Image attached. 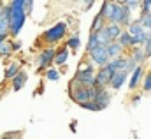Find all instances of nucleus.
Segmentation results:
<instances>
[{
    "label": "nucleus",
    "instance_id": "1",
    "mask_svg": "<svg viewBox=\"0 0 151 139\" xmlns=\"http://www.w3.org/2000/svg\"><path fill=\"white\" fill-rule=\"evenodd\" d=\"M69 95L70 99L74 101L76 104H84V102H90L93 101L95 97V88H88V86H83L79 81H76L72 77V81L69 83Z\"/></svg>",
    "mask_w": 151,
    "mask_h": 139
},
{
    "label": "nucleus",
    "instance_id": "2",
    "mask_svg": "<svg viewBox=\"0 0 151 139\" xmlns=\"http://www.w3.org/2000/svg\"><path fill=\"white\" fill-rule=\"evenodd\" d=\"M11 7V5H9ZM27 12L25 7H11V18H9V37H18L21 28L25 27Z\"/></svg>",
    "mask_w": 151,
    "mask_h": 139
},
{
    "label": "nucleus",
    "instance_id": "3",
    "mask_svg": "<svg viewBox=\"0 0 151 139\" xmlns=\"http://www.w3.org/2000/svg\"><path fill=\"white\" fill-rule=\"evenodd\" d=\"M74 79L79 81L83 86H88V88H95V67L88 62V64H81L79 69L76 70Z\"/></svg>",
    "mask_w": 151,
    "mask_h": 139
},
{
    "label": "nucleus",
    "instance_id": "4",
    "mask_svg": "<svg viewBox=\"0 0 151 139\" xmlns=\"http://www.w3.org/2000/svg\"><path fill=\"white\" fill-rule=\"evenodd\" d=\"M67 23L60 21V23H55L53 27H49L44 34H42V41L46 44H58L65 35H67Z\"/></svg>",
    "mask_w": 151,
    "mask_h": 139
},
{
    "label": "nucleus",
    "instance_id": "5",
    "mask_svg": "<svg viewBox=\"0 0 151 139\" xmlns=\"http://www.w3.org/2000/svg\"><path fill=\"white\" fill-rule=\"evenodd\" d=\"M88 60H90V64H91L93 67L97 65V67L100 69V67L107 65L111 58H109V53H107V48H106V46H97L93 51L88 53Z\"/></svg>",
    "mask_w": 151,
    "mask_h": 139
},
{
    "label": "nucleus",
    "instance_id": "6",
    "mask_svg": "<svg viewBox=\"0 0 151 139\" xmlns=\"http://www.w3.org/2000/svg\"><path fill=\"white\" fill-rule=\"evenodd\" d=\"M114 70L107 65L97 69V74H95V88H109V83H111V77H113Z\"/></svg>",
    "mask_w": 151,
    "mask_h": 139
},
{
    "label": "nucleus",
    "instance_id": "7",
    "mask_svg": "<svg viewBox=\"0 0 151 139\" xmlns=\"http://www.w3.org/2000/svg\"><path fill=\"white\" fill-rule=\"evenodd\" d=\"M55 53H56V49L51 48V46L40 51V55H39V70L49 69V65L55 62Z\"/></svg>",
    "mask_w": 151,
    "mask_h": 139
},
{
    "label": "nucleus",
    "instance_id": "8",
    "mask_svg": "<svg viewBox=\"0 0 151 139\" xmlns=\"http://www.w3.org/2000/svg\"><path fill=\"white\" fill-rule=\"evenodd\" d=\"M93 102L100 107V111L106 109L107 106L111 104V92H109V88H95Z\"/></svg>",
    "mask_w": 151,
    "mask_h": 139
},
{
    "label": "nucleus",
    "instance_id": "9",
    "mask_svg": "<svg viewBox=\"0 0 151 139\" xmlns=\"http://www.w3.org/2000/svg\"><path fill=\"white\" fill-rule=\"evenodd\" d=\"M144 67L142 65H137L134 72L130 74V81H128V88L130 90H135V88H139V85L142 83V77H144Z\"/></svg>",
    "mask_w": 151,
    "mask_h": 139
},
{
    "label": "nucleus",
    "instance_id": "10",
    "mask_svg": "<svg viewBox=\"0 0 151 139\" xmlns=\"http://www.w3.org/2000/svg\"><path fill=\"white\" fill-rule=\"evenodd\" d=\"M100 32L106 35L111 42H114V41L119 37V34L123 32V27H119V25H116V23H106V27H104Z\"/></svg>",
    "mask_w": 151,
    "mask_h": 139
},
{
    "label": "nucleus",
    "instance_id": "11",
    "mask_svg": "<svg viewBox=\"0 0 151 139\" xmlns=\"http://www.w3.org/2000/svg\"><path fill=\"white\" fill-rule=\"evenodd\" d=\"M128 76H130V74H127L125 70H116V72L113 74V77H111L109 88H111V90H119V88H121V86L127 83Z\"/></svg>",
    "mask_w": 151,
    "mask_h": 139
},
{
    "label": "nucleus",
    "instance_id": "12",
    "mask_svg": "<svg viewBox=\"0 0 151 139\" xmlns=\"http://www.w3.org/2000/svg\"><path fill=\"white\" fill-rule=\"evenodd\" d=\"M14 51H12V44H11V39L9 35H0V56L7 58L11 56Z\"/></svg>",
    "mask_w": 151,
    "mask_h": 139
},
{
    "label": "nucleus",
    "instance_id": "13",
    "mask_svg": "<svg viewBox=\"0 0 151 139\" xmlns=\"http://www.w3.org/2000/svg\"><path fill=\"white\" fill-rule=\"evenodd\" d=\"M27 79H28V74H27L25 70H19V72L11 79V81H12V90H14V92H19V90L27 85Z\"/></svg>",
    "mask_w": 151,
    "mask_h": 139
},
{
    "label": "nucleus",
    "instance_id": "14",
    "mask_svg": "<svg viewBox=\"0 0 151 139\" xmlns=\"http://www.w3.org/2000/svg\"><path fill=\"white\" fill-rule=\"evenodd\" d=\"M128 56L137 64V65H142L144 64V60H146V55H144V49L139 46V48H130V53H128Z\"/></svg>",
    "mask_w": 151,
    "mask_h": 139
},
{
    "label": "nucleus",
    "instance_id": "15",
    "mask_svg": "<svg viewBox=\"0 0 151 139\" xmlns=\"http://www.w3.org/2000/svg\"><path fill=\"white\" fill-rule=\"evenodd\" d=\"M107 53H109V58L111 60H114V58H119V56H125V49L114 41V42H111L109 46H107Z\"/></svg>",
    "mask_w": 151,
    "mask_h": 139
},
{
    "label": "nucleus",
    "instance_id": "16",
    "mask_svg": "<svg viewBox=\"0 0 151 139\" xmlns=\"http://www.w3.org/2000/svg\"><path fill=\"white\" fill-rule=\"evenodd\" d=\"M67 60H69V49L63 46V48H60V49H56V53H55V65H65L67 64Z\"/></svg>",
    "mask_w": 151,
    "mask_h": 139
},
{
    "label": "nucleus",
    "instance_id": "17",
    "mask_svg": "<svg viewBox=\"0 0 151 139\" xmlns=\"http://www.w3.org/2000/svg\"><path fill=\"white\" fill-rule=\"evenodd\" d=\"M116 42H118L125 51H127V49H130V48H132V35L128 34L127 30H123V32L119 34V37L116 39Z\"/></svg>",
    "mask_w": 151,
    "mask_h": 139
},
{
    "label": "nucleus",
    "instance_id": "18",
    "mask_svg": "<svg viewBox=\"0 0 151 139\" xmlns=\"http://www.w3.org/2000/svg\"><path fill=\"white\" fill-rule=\"evenodd\" d=\"M106 23H107V21L104 20V16L97 12V16H95V18H93V21H91L90 32H95V34H97V32H100V30H102V28L106 27Z\"/></svg>",
    "mask_w": 151,
    "mask_h": 139
},
{
    "label": "nucleus",
    "instance_id": "19",
    "mask_svg": "<svg viewBox=\"0 0 151 139\" xmlns=\"http://www.w3.org/2000/svg\"><path fill=\"white\" fill-rule=\"evenodd\" d=\"M19 70H21V65H19L18 62H12V64H9V65L5 67V70H4V77H5V79H12Z\"/></svg>",
    "mask_w": 151,
    "mask_h": 139
},
{
    "label": "nucleus",
    "instance_id": "20",
    "mask_svg": "<svg viewBox=\"0 0 151 139\" xmlns=\"http://www.w3.org/2000/svg\"><path fill=\"white\" fill-rule=\"evenodd\" d=\"M109 67L116 72V70H125L127 69V55L125 56H119V58H114L109 60Z\"/></svg>",
    "mask_w": 151,
    "mask_h": 139
},
{
    "label": "nucleus",
    "instance_id": "21",
    "mask_svg": "<svg viewBox=\"0 0 151 139\" xmlns=\"http://www.w3.org/2000/svg\"><path fill=\"white\" fill-rule=\"evenodd\" d=\"M148 37H150V32H142V34H139V35H134L132 37V48H139V46L142 48L146 44Z\"/></svg>",
    "mask_w": 151,
    "mask_h": 139
},
{
    "label": "nucleus",
    "instance_id": "22",
    "mask_svg": "<svg viewBox=\"0 0 151 139\" xmlns=\"http://www.w3.org/2000/svg\"><path fill=\"white\" fill-rule=\"evenodd\" d=\"M127 32L134 37V35H139V34H142V32H146V30L142 28V25H141L137 20H134V21H132V23L127 27Z\"/></svg>",
    "mask_w": 151,
    "mask_h": 139
},
{
    "label": "nucleus",
    "instance_id": "23",
    "mask_svg": "<svg viewBox=\"0 0 151 139\" xmlns=\"http://www.w3.org/2000/svg\"><path fill=\"white\" fill-rule=\"evenodd\" d=\"M137 21L142 25V28H144L146 32H150V34H151V12L139 16V18H137Z\"/></svg>",
    "mask_w": 151,
    "mask_h": 139
},
{
    "label": "nucleus",
    "instance_id": "24",
    "mask_svg": "<svg viewBox=\"0 0 151 139\" xmlns=\"http://www.w3.org/2000/svg\"><path fill=\"white\" fill-rule=\"evenodd\" d=\"M97 46H99V37H97V34H95V32H90L88 42H86V51L90 53V51H93Z\"/></svg>",
    "mask_w": 151,
    "mask_h": 139
},
{
    "label": "nucleus",
    "instance_id": "25",
    "mask_svg": "<svg viewBox=\"0 0 151 139\" xmlns=\"http://www.w3.org/2000/svg\"><path fill=\"white\" fill-rule=\"evenodd\" d=\"M79 46H81V39H79L77 34L72 35V37H69V41H67V44H65V48H67V49H72V51L79 49Z\"/></svg>",
    "mask_w": 151,
    "mask_h": 139
},
{
    "label": "nucleus",
    "instance_id": "26",
    "mask_svg": "<svg viewBox=\"0 0 151 139\" xmlns=\"http://www.w3.org/2000/svg\"><path fill=\"white\" fill-rule=\"evenodd\" d=\"M141 86H142V92H151V70H148V72L144 74Z\"/></svg>",
    "mask_w": 151,
    "mask_h": 139
},
{
    "label": "nucleus",
    "instance_id": "27",
    "mask_svg": "<svg viewBox=\"0 0 151 139\" xmlns=\"http://www.w3.org/2000/svg\"><path fill=\"white\" fill-rule=\"evenodd\" d=\"M46 79H49V81H58V79H60V70L58 69H47L46 70Z\"/></svg>",
    "mask_w": 151,
    "mask_h": 139
},
{
    "label": "nucleus",
    "instance_id": "28",
    "mask_svg": "<svg viewBox=\"0 0 151 139\" xmlns=\"http://www.w3.org/2000/svg\"><path fill=\"white\" fill-rule=\"evenodd\" d=\"M141 4H142V0H125V5L134 12V11H137L139 7H141Z\"/></svg>",
    "mask_w": 151,
    "mask_h": 139
},
{
    "label": "nucleus",
    "instance_id": "29",
    "mask_svg": "<svg viewBox=\"0 0 151 139\" xmlns=\"http://www.w3.org/2000/svg\"><path fill=\"white\" fill-rule=\"evenodd\" d=\"M139 12H141L139 16L151 12V0H142V4H141V7H139Z\"/></svg>",
    "mask_w": 151,
    "mask_h": 139
},
{
    "label": "nucleus",
    "instance_id": "30",
    "mask_svg": "<svg viewBox=\"0 0 151 139\" xmlns=\"http://www.w3.org/2000/svg\"><path fill=\"white\" fill-rule=\"evenodd\" d=\"M83 109H86V111H100V107L95 104L93 101H90V102H84V104H81Z\"/></svg>",
    "mask_w": 151,
    "mask_h": 139
},
{
    "label": "nucleus",
    "instance_id": "31",
    "mask_svg": "<svg viewBox=\"0 0 151 139\" xmlns=\"http://www.w3.org/2000/svg\"><path fill=\"white\" fill-rule=\"evenodd\" d=\"M142 49H144L146 58H151V34H150V37H148V41H146V44L142 46Z\"/></svg>",
    "mask_w": 151,
    "mask_h": 139
},
{
    "label": "nucleus",
    "instance_id": "32",
    "mask_svg": "<svg viewBox=\"0 0 151 139\" xmlns=\"http://www.w3.org/2000/svg\"><path fill=\"white\" fill-rule=\"evenodd\" d=\"M21 138V132H18V130H14V132H5L2 139H19Z\"/></svg>",
    "mask_w": 151,
    "mask_h": 139
},
{
    "label": "nucleus",
    "instance_id": "33",
    "mask_svg": "<svg viewBox=\"0 0 151 139\" xmlns=\"http://www.w3.org/2000/svg\"><path fill=\"white\" fill-rule=\"evenodd\" d=\"M32 11H34V0H27L25 2V12H27V16L32 14Z\"/></svg>",
    "mask_w": 151,
    "mask_h": 139
},
{
    "label": "nucleus",
    "instance_id": "34",
    "mask_svg": "<svg viewBox=\"0 0 151 139\" xmlns=\"http://www.w3.org/2000/svg\"><path fill=\"white\" fill-rule=\"evenodd\" d=\"M93 4H95V0H83V11H90Z\"/></svg>",
    "mask_w": 151,
    "mask_h": 139
},
{
    "label": "nucleus",
    "instance_id": "35",
    "mask_svg": "<svg viewBox=\"0 0 151 139\" xmlns=\"http://www.w3.org/2000/svg\"><path fill=\"white\" fill-rule=\"evenodd\" d=\"M11 44H12V51H18V49H21V42H19V41H16V39L12 41V39H11Z\"/></svg>",
    "mask_w": 151,
    "mask_h": 139
},
{
    "label": "nucleus",
    "instance_id": "36",
    "mask_svg": "<svg viewBox=\"0 0 151 139\" xmlns=\"http://www.w3.org/2000/svg\"><path fill=\"white\" fill-rule=\"evenodd\" d=\"M139 102H141V93H135V95H132V104L137 106Z\"/></svg>",
    "mask_w": 151,
    "mask_h": 139
},
{
    "label": "nucleus",
    "instance_id": "37",
    "mask_svg": "<svg viewBox=\"0 0 151 139\" xmlns=\"http://www.w3.org/2000/svg\"><path fill=\"white\" fill-rule=\"evenodd\" d=\"M113 2H116V4H119V5H125V0H113Z\"/></svg>",
    "mask_w": 151,
    "mask_h": 139
},
{
    "label": "nucleus",
    "instance_id": "38",
    "mask_svg": "<svg viewBox=\"0 0 151 139\" xmlns=\"http://www.w3.org/2000/svg\"><path fill=\"white\" fill-rule=\"evenodd\" d=\"M4 5H5V4H4V0H0V12L4 11Z\"/></svg>",
    "mask_w": 151,
    "mask_h": 139
}]
</instances>
